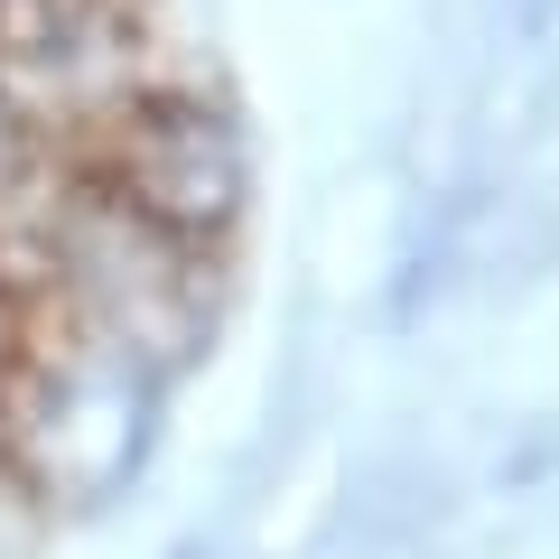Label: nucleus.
Returning <instances> with one entry per match:
<instances>
[{"label":"nucleus","instance_id":"nucleus-1","mask_svg":"<svg viewBox=\"0 0 559 559\" xmlns=\"http://www.w3.org/2000/svg\"><path fill=\"white\" fill-rule=\"evenodd\" d=\"M38 280L75 308V336L121 345L150 373H178L205 345V242L150 224L112 187H75V197H38Z\"/></svg>","mask_w":559,"mask_h":559},{"label":"nucleus","instance_id":"nucleus-2","mask_svg":"<svg viewBox=\"0 0 559 559\" xmlns=\"http://www.w3.org/2000/svg\"><path fill=\"white\" fill-rule=\"evenodd\" d=\"M150 411H159V373L131 364L121 345L75 336V345L28 355V373L0 392V439L28 466V485H47L66 503H94L140 466Z\"/></svg>","mask_w":559,"mask_h":559},{"label":"nucleus","instance_id":"nucleus-3","mask_svg":"<svg viewBox=\"0 0 559 559\" xmlns=\"http://www.w3.org/2000/svg\"><path fill=\"white\" fill-rule=\"evenodd\" d=\"M150 84L131 0H0V94L47 131H112Z\"/></svg>","mask_w":559,"mask_h":559},{"label":"nucleus","instance_id":"nucleus-4","mask_svg":"<svg viewBox=\"0 0 559 559\" xmlns=\"http://www.w3.org/2000/svg\"><path fill=\"white\" fill-rule=\"evenodd\" d=\"M112 197H131L150 224H168L187 242L234 234L242 197H252V159H242L234 112L187 94V84H150L112 121Z\"/></svg>","mask_w":559,"mask_h":559},{"label":"nucleus","instance_id":"nucleus-5","mask_svg":"<svg viewBox=\"0 0 559 559\" xmlns=\"http://www.w3.org/2000/svg\"><path fill=\"white\" fill-rule=\"evenodd\" d=\"M28 168H38V150H28V121H20V103L0 94V197H20Z\"/></svg>","mask_w":559,"mask_h":559}]
</instances>
